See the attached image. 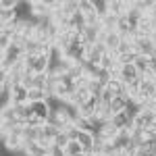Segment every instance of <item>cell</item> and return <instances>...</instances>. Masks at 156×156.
<instances>
[{"mask_svg":"<svg viewBox=\"0 0 156 156\" xmlns=\"http://www.w3.org/2000/svg\"><path fill=\"white\" fill-rule=\"evenodd\" d=\"M50 67V58L48 54H40V56H25V69L34 75H40V73H48Z\"/></svg>","mask_w":156,"mask_h":156,"instance_id":"1","label":"cell"},{"mask_svg":"<svg viewBox=\"0 0 156 156\" xmlns=\"http://www.w3.org/2000/svg\"><path fill=\"white\" fill-rule=\"evenodd\" d=\"M133 50L142 56H148V58H154L156 56V44L152 37H137L133 40Z\"/></svg>","mask_w":156,"mask_h":156,"instance_id":"2","label":"cell"},{"mask_svg":"<svg viewBox=\"0 0 156 156\" xmlns=\"http://www.w3.org/2000/svg\"><path fill=\"white\" fill-rule=\"evenodd\" d=\"M117 79L123 81L125 85H131V83H135V81H140L142 75L135 69V65H121L119 71H117Z\"/></svg>","mask_w":156,"mask_h":156,"instance_id":"3","label":"cell"},{"mask_svg":"<svg viewBox=\"0 0 156 156\" xmlns=\"http://www.w3.org/2000/svg\"><path fill=\"white\" fill-rule=\"evenodd\" d=\"M133 127H140V129H154L156 127V112L154 110L142 108V110L137 112L135 121H133Z\"/></svg>","mask_w":156,"mask_h":156,"instance_id":"4","label":"cell"},{"mask_svg":"<svg viewBox=\"0 0 156 156\" xmlns=\"http://www.w3.org/2000/svg\"><path fill=\"white\" fill-rule=\"evenodd\" d=\"M100 42L106 46L108 52L117 54L121 42H123V36H121V34H117V31H102V34H100Z\"/></svg>","mask_w":156,"mask_h":156,"instance_id":"5","label":"cell"},{"mask_svg":"<svg viewBox=\"0 0 156 156\" xmlns=\"http://www.w3.org/2000/svg\"><path fill=\"white\" fill-rule=\"evenodd\" d=\"M25 154L27 156H50V148H44L37 142H25Z\"/></svg>","mask_w":156,"mask_h":156,"instance_id":"6","label":"cell"},{"mask_svg":"<svg viewBox=\"0 0 156 156\" xmlns=\"http://www.w3.org/2000/svg\"><path fill=\"white\" fill-rule=\"evenodd\" d=\"M154 94H156V83L152 79H142V83H140V96L144 98V100H152Z\"/></svg>","mask_w":156,"mask_h":156,"instance_id":"7","label":"cell"},{"mask_svg":"<svg viewBox=\"0 0 156 156\" xmlns=\"http://www.w3.org/2000/svg\"><path fill=\"white\" fill-rule=\"evenodd\" d=\"M29 90L23 87V85H15L12 87V104H29Z\"/></svg>","mask_w":156,"mask_h":156,"instance_id":"8","label":"cell"},{"mask_svg":"<svg viewBox=\"0 0 156 156\" xmlns=\"http://www.w3.org/2000/svg\"><path fill=\"white\" fill-rule=\"evenodd\" d=\"M108 12L115 17H125L127 12V2L125 0H108Z\"/></svg>","mask_w":156,"mask_h":156,"instance_id":"9","label":"cell"},{"mask_svg":"<svg viewBox=\"0 0 156 156\" xmlns=\"http://www.w3.org/2000/svg\"><path fill=\"white\" fill-rule=\"evenodd\" d=\"M60 11H62V15H67V17L79 12V0H62L60 2Z\"/></svg>","mask_w":156,"mask_h":156,"instance_id":"10","label":"cell"},{"mask_svg":"<svg viewBox=\"0 0 156 156\" xmlns=\"http://www.w3.org/2000/svg\"><path fill=\"white\" fill-rule=\"evenodd\" d=\"M40 129H42V127H29V125H25L23 140L27 144H29V142H37V140H40Z\"/></svg>","mask_w":156,"mask_h":156,"instance_id":"11","label":"cell"},{"mask_svg":"<svg viewBox=\"0 0 156 156\" xmlns=\"http://www.w3.org/2000/svg\"><path fill=\"white\" fill-rule=\"evenodd\" d=\"M127 100H129V98H125V96H115V98H112V102H110L112 112H115V115L123 112V110L127 108Z\"/></svg>","mask_w":156,"mask_h":156,"instance_id":"12","label":"cell"},{"mask_svg":"<svg viewBox=\"0 0 156 156\" xmlns=\"http://www.w3.org/2000/svg\"><path fill=\"white\" fill-rule=\"evenodd\" d=\"M117 23H119V17L115 15L102 17V31H117Z\"/></svg>","mask_w":156,"mask_h":156,"instance_id":"13","label":"cell"},{"mask_svg":"<svg viewBox=\"0 0 156 156\" xmlns=\"http://www.w3.org/2000/svg\"><path fill=\"white\" fill-rule=\"evenodd\" d=\"M135 69L140 71V75H144L148 69H152V62H150V58L148 56H142V54H137V58H135Z\"/></svg>","mask_w":156,"mask_h":156,"instance_id":"14","label":"cell"},{"mask_svg":"<svg viewBox=\"0 0 156 156\" xmlns=\"http://www.w3.org/2000/svg\"><path fill=\"white\" fill-rule=\"evenodd\" d=\"M27 98H29V104H36V102H44L48 96H46V92H44V90L31 87V90H29V94H27Z\"/></svg>","mask_w":156,"mask_h":156,"instance_id":"15","label":"cell"},{"mask_svg":"<svg viewBox=\"0 0 156 156\" xmlns=\"http://www.w3.org/2000/svg\"><path fill=\"white\" fill-rule=\"evenodd\" d=\"M129 31H131V23L127 21V17H119V23H117V34H121L123 37L129 36Z\"/></svg>","mask_w":156,"mask_h":156,"instance_id":"16","label":"cell"},{"mask_svg":"<svg viewBox=\"0 0 156 156\" xmlns=\"http://www.w3.org/2000/svg\"><path fill=\"white\" fill-rule=\"evenodd\" d=\"M94 11H96V15L100 19L106 17V15H110V12H108V0H94Z\"/></svg>","mask_w":156,"mask_h":156,"instance_id":"17","label":"cell"},{"mask_svg":"<svg viewBox=\"0 0 156 156\" xmlns=\"http://www.w3.org/2000/svg\"><path fill=\"white\" fill-rule=\"evenodd\" d=\"M83 154V148L79 142H69V146L65 148V156H81Z\"/></svg>","mask_w":156,"mask_h":156,"instance_id":"18","label":"cell"},{"mask_svg":"<svg viewBox=\"0 0 156 156\" xmlns=\"http://www.w3.org/2000/svg\"><path fill=\"white\" fill-rule=\"evenodd\" d=\"M46 85H48V73L34 75V87H37V90H46Z\"/></svg>","mask_w":156,"mask_h":156,"instance_id":"19","label":"cell"},{"mask_svg":"<svg viewBox=\"0 0 156 156\" xmlns=\"http://www.w3.org/2000/svg\"><path fill=\"white\" fill-rule=\"evenodd\" d=\"M79 11L83 12V15H92L94 11V0H79Z\"/></svg>","mask_w":156,"mask_h":156,"instance_id":"20","label":"cell"},{"mask_svg":"<svg viewBox=\"0 0 156 156\" xmlns=\"http://www.w3.org/2000/svg\"><path fill=\"white\" fill-rule=\"evenodd\" d=\"M69 142H71V140L67 137V133L60 131L58 135H56V140H54V144H52V146H58V148H62V150H65V148L69 146Z\"/></svg>","mask_w":156,"mask_h":156,"instance_id":"21","label":"cell"},{"mask_svg":"<svg viewBox=\"0 0 156 156\" xmlns=\"http://www.w3.org/2000/svg\"><path fill=\"white\" fill-rule=\"evenodd\" d=\"M50 156H65V150L58 146H50Z\"/></svg>","mask_w":156,"mask_h":156,"instance_id":"22","label":"cell"},{"mask_svg":"<svg viewBox=\"0 0 156 156\" xmlns=\"http://www.w3.org/2000/svg\"><path fill=\"white\" fill-rule=\"evenodd\" d=\"M133 156H152V154H148L146 150H137V152H135V154H133Z\"/></svg>","mask_w":156,"mask_h":156,"instance_id":"23","label":"cell"},{"mask_svg":"<svg viewBox=\"0 0 156 156\" xmlns=\"http://www.w3.org/2000/svg\"><path fill=\"white\" fill-rule=\"evenodd\" d=\"M150 62H152V69L156 71V56H154V58H150Z\"/></svg>","mask_w":156,"mask_h":156,"instance_id":"24","label":"cell"},{"mask_svg":"<svg viewBox=\"0 0 156 156\" xmlns=\"http://www.w3.org/2000/svg\"><path fill=\"white\" fill-rule=\"evenodd\" d=\"M152 100H154V104H156V94H154V96H152Z\"/></svg>","mask_w":156,"mask_h":156,"instance_id":"25","label":"cell"},{"mask_svg":"<svg viewBox=\"0 0 156 156\" xmlns=\"http://www.w3.org/2000/svg\"><path fill=\"white\" fill-rule=\"evenodd\" d=\"M152 81H154V83H156V75H154V79H152Z\"/></svg>","mask_w":156,"mask_h":156,"instance_id":"26","label":"cell"}]
</instances>
